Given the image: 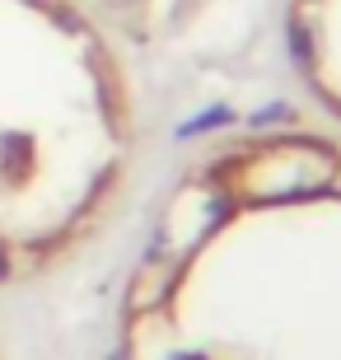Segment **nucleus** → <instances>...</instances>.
I'll return each mask as SVG.
<instances>
[{"instance_id":"nucleus-1","label":"nucleus","mask_w":341,"mask_h":360,"mask_svg":"<svg viewBox=\"0 0 341 360\" xmlns=\"http://www.w3.org/2000/svg\"><path fill=\"white\" fill-rule=\"evenodd\" d=\"M117 328L122 360H341V136L252 131L187 164Z\"/></svg>"},{"instance_id":"nucleus-2","label":"nucleus","mask_w":341,"mask_h":360,"mask_svg":"<svg viewBox=\"0 0 341 360\" xmlns=\"http://www.w3.org/2000/svg\"><path fill=\"white\" fill-rule=\"evenodd\" d=\"M136 89L84 0H0V290L94 239L136 164Z\"/></svg>"},{"instance_id":"nucleus-3","label":"nucleus","mask_w":341,"mask_h":360,"mask_svg":"<svg viewBox=\"0 0 341 360\" xmlns=\"http://www.w3.org/2000/svg\"><path fill=\"white\" fill-rule=\"evenodd\" d=\"M285 33L304 89L341 122V0H290Z\"/></svg>"}]
</instances>
